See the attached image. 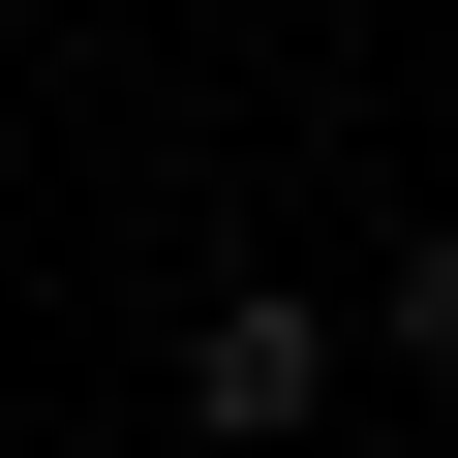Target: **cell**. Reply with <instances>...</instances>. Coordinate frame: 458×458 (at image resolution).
I'll use <instances>...</instances> for the list:
<instances>
[{
	"label": "cell",
	"instance_id": "obj_1",
	"mask_svg": "<svg viewBox=\"0 0 458 458\" xmlns=\"http://www.w3.org/2000/svg\"><path fill=\"white\" fill-rule=\"evenodd\" d=\"M336 367H367V336H336V276H183V458H276Z\"/></svg>",
	"mask_w": 458,
	"mask_h": 458
},
{
	"label": "cell",
	"instance_id": "obj_2",
	"mask_svg": "<svg viewBox=\"0 0 458 458\" xmlns=\"http://www.w3.org/2000/svg\"><path fill=\"white\" fill-rule=\"evenodd\" d=\"M397 367L458 397V214H428V245H397Z\"/></svg>",
	"mask_w": 458,
	"mask_h": 458
}]
</instances>
